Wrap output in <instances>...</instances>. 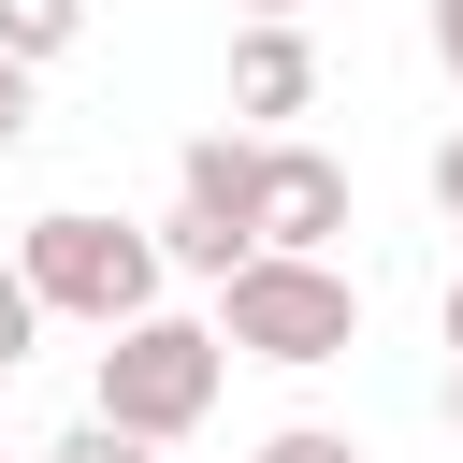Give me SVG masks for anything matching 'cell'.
<instances>
[{"label":"cell","instance_id":"7c38bea8","mask_svg":"<svg viewBox=\"0 0 463 463\" xmlns=\"http://www.w3.org/2000/svg\"><path fill=\"white\" fill-rule=\"evenodd\" d=\"M29 145V58H0V159Z\"/></svg>","mask_w":463,"mask_h":463},{"label":"cell","instance_id":"3957f363","mask_svg":"<svg viewBox=\"0 0 463 463\" xmlns=\"http://www.w3.org/2000/svg\"><path fill=\"white\" fill-rule=\"evenodd\" d=\"M29 289H43V318H87V333H116V318H145L159 304V246L130 232V217H87V203H58V217H29Z\"/></svg>","mask_w":463,"mask_h":463},{"label":"cell","instance_id":"2e32d148","mask_svg":"<svg viewBox=\"0 0 463 463\" xmlns=\"http://www.w3.org/2000/svg\"><path fill=\"white\" fill-rule=\"evenodd\" d=\"M232 14H304V0H232Z\"/></svg>","mask_w":463,"mask_h":463},{"label":"cell","instance_id":"7a4b0ae2","mask_svg":"<svg viewBox=\"0 0 463 463\" xmlns=\"http://www.w3.org/2000/svg\"><path fill=\"white\" fill-rule=\"evenodd\" d=\"M217 376H232V333L217 318H116L101 333V420L116 434H145V449H174V434H203V405H217Z\"/></svg>","mask_w":463,"mask_h":463},{"label":"cell","instance_id":"6da1fadb","mask_svg":"<svg viewBox=\"0 0 463 463\" xmlns=\"http://www.w3.org/2000/svg\"><path fill=\"white\" fill-rule=\"evenodd\" d=\"M217 333L246 347V362H347L362 347V289H347V260H318V246H246L232 275H217Z\"/></svg>","mask_w":463,"mask_h":463},{"label":"cell","instance_id":"ba28073f","mask_svg":"<svg viewBox=\"0 0 463 463\" xmlns=\"http://www.w3.org/2000/svg\"><path fill=\"white\" fill-rule=\"evenodd\" d=\"M159 260H174V275H203V289H217V275H232V260H246V232H232V217H203V203H174V232H159Z\"/></svg>","mask_w":463,"mask_h":463},{"label":"cell","instance_id":"8fae6325","mask_svg":"<svg viewBox=\"0 0 463 463\" xmlns=\"http://www.w3.org/2000/svg\"><path fill=\"white\" fill-rule=\"evenodd\" d=\"M260 463H362V449H347L333 420H289V434H260Z\"/></svg>","mask_w":463,"mask_h":463},{"label":"cell","instance_id":"5bb4252c","mask_svg":"<svg viewBox=\"0 0 463 463\" xmlns=\"http://www.w3.org/2000/svg\"><path fill=\"white\" fill-rule=\"evenodd\" d=\"M434 58H449V87H463V0H434Z\"/></svg>","mask_w":463,"mask_h":463},{"label":"cell","instance_id":"5b68a950","mask_svg":"<svg viewBox=\"0 0 463 463\" xmlns=\"http://www.w3.org/2000/svg\"><path fill=\"white\" fill-rule=\"evenodd\" d=\"M304 101H318V43H304L289 14H246V29H232V116L275 130V116H304Z\"/></svg>","mask_w":463,"mask_h":463},{"label":"cell","instance_id":"30bf717a","mask_svg":"<svg viewBox=\"0 0 463 463\" xmlns=\"http://www.w3.org/2000/svg\"><path fill=\"white\" fill-rule=\"evenodd\" d=\"M43 463H159V449H145V434H116V420H101V405H87V420H72V434H58V449H43Z\"/></svg>","mask_w":463,"mask_h":463},{"label":"cell","instance_id":"9c48e42d","mask_svg":"<svg viewBox=\"0 0 463 463\" xmlns=\"http://www.w3.org/2000/svg\"><path fill=\"white\" fill-rule=\"evenodd\" d=\"M29 333H43V289H29V260H0V376L29 362Z\"/></svg>","mask_w":463,"mask_h":463},{"label":"cell","instance_id":"52a82bcc","mask_svg":"<svg viewBox=\"0 0 463 463\" xmlns=\"http://www.w3.org/2000/svg\"><path fill=\"white\" fill-rule=\"evenodd\" d=\"M72 43H87V0H0V58L43 72V58H72Z\"/></svg>","mask_w":463,"mask_h":463},{"label":"cell","instance_id":"8992f818","mask_svg":"<svg viewBox=\"0 0 463 463\" xmlns=\"http://www.w3.org/2000/svg\"><path fill=\"white\" fill-rule=\"evenodd\" d=\"M174 188H188L203 217H232V232H246V188H260V145H232V130H203V145L174 159ZM246 246H260V232H246Z\"/></svg>","mask_w":463,"mask_h":463},{"label":"cell","instance_id":"4fadbf2b","mask_svg":"<svg viewBox=\"0 0 463 463\" xmlns=\"http://www.w3.org/2000/svg\"><path fill=\"white\" fill-rule=\"evenodd\" d=\"M434 217H449V232H463V130H449V145H434Z\"/></svg>","mask_w":463,"mask_h":463},{"label":"cell","instance_id":"e0dca14e","mask_svg":"<svg viewBox=\"0 0 463 463\" xmlns=\"http://www.w3.org/2000/svg\"><path fill=\"white\" fill-rule=\"evenodd\" d=\"M449 347H463V275H449Z\"/></svg>","mask_w":463,"mask_h":463},{"label":"cell","instance_id":"277c9868","mask_svg":"<svg viewBox=\"0 0 463 463\" xmlns=\"http://www.w3.org/2000/svg\"><path fill=\"white\" fill-rule=\"evenodd\" d=\"M246 232H260V246H318V260H333V232H347V159H318V145H260Z\"/></svg>","mask_w":463,"mask_h":463},{"label":"cell","instance_id":"9a60e30c","mask_svg":"<svg viewBox=\"0 0 463 463\" xmlns=\"http://www.w3.org/2000/svg\"><path fill=\"white\" fill-rule=\"evenodd\" d=\"M449 434H463V347H449Z\"/></svg>","mask_w":463,"mask_h":463}]
</instances>
